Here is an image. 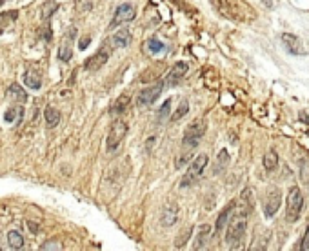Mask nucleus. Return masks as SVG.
<instances>
[{
  "mask_svg": "<svg viewBox=\"0 0 309 251\" xmlns=\"http://www.w3.org/2000/svg\"><path fill=\"white\" fill-rule=\"evenodd\" d=\"M251 211V208H247L245 204H242L238 208H235L231 215V220L226 228V244L229 247H240L242 240L245 237L247 231V213Z\"/></svg>",
  "mask_w": 309,
  "mask_h": 251,
  "instance_id": "f257e3e1",
  "label": "nucleus"
},
{
  "mask_svg": "<svg viewBox=\"0 0 309 251\" xmlns=\"http://www.w3.org/2000/svg\"><path fill=\"white\" fill-rule=\"evenodd\" d=\"M302 208H304V196L300 187H293L287 195L286 200V219L287 222H296L300 219V213H302Z\"/></svg>",
  "mask_w": 309,
  "mask_h": 251,
  "instance_id": "f03ea898",
  "label": "nucleus"
},
{
  "mask_svg": "<svg viewBox=\"0 0 309 251\" xmlns=\"http://www.w3.org/2000/svg\"><path fill=\"white\" fill-rule=\"evenodd\" d=\"M204 135H205V122L202 119L195 120V122L186 129V133H184V140H182L184 149H195V147L200 144V140H202Z\"/></svg>",
  "mask_w": 309,
  "mask_h": 251,
  "instance_id": "7ed1b4c3",
  "label": "nucleus"
},
{
  "mask_svg": "<svg viewBox=\"0 0 309 251\" xmlns=\"http://www.w3.org/2000/svg\"><path fill=\"white\" fill-rule=\"evenodd\" d=\"M127 135V124L124 120H115L111 124V128H109V133H108V140H106V147L108 151H117L118 146L122 144V140L126 138Z\"/></svg>",
  "mask_w": 309,
  "mask_h": 251,
  "instance_id": "20e7f679",
  "label": "nucleus"
},
{
  "mask_svg": "<svg viewBox=\"0 0 309 251\" xmlns=\"http://www.w3.org/2000/svg\"><path fill=\"white\" fill-rule=\"evenodd\" d=\"M209 159L205 153H200V155L195 157V160L191 162L189 169H187V173L184 175V178H182V187H187L189 184H193L196 180V178L202 177V173L205 171V166H208Z\"/></svg>",
  "mask_w": 309,
  "mask_h": 251,
  "instance_id": "39448f33",
  "label": "nucleus"
},
{
  "mask_svg": "<svg viewBox=\"0 0 309 251\" xmlns=\"http://www.w3.org/2000/svg\"><path fill=\"white\" fill-rule=\"evenodd\" d=\"M135 17H136L135 6H133L131 2H124V4L118 6L117 11H115V17H113V20H111V24H109V28L115 29V28H118L120 24L131 22Z\"/></svg>",
  "mask_w": 309,
  "mask_h": 251,
  "instance_id": "423d86ee",
  "label": "nucleus"
},
{
  "mask_svg": "<svg viewBox=\"0 0 309 251\" xmlns=\"http://www.w3.org/2000/svg\"><path fill=\"white\" fill-rule=\"evenodd\" d=\"M164 87H166V82H164V80H160V82H157V84H153V86L142 89L140 95H138V98H136V104L140 106V108L151 106L154 101H157V98H159L160 95H162Z\"/></svg>",
  "mask_w": 309,
  "mask_h": 251,
  "instance_id": "0eeeda50",
  "label": "nucleus"
},
{
  "mask_svg": "<svg viewBox=\"0 0 309 251\" xmlns=\"http://www.w3.org/2000/svg\"><path fill=\"white\" fill-rule=\"evenodd\" d=\"M280 202H282V193L278 187H269L268 195H266V200H264V215L266 219H271L273 215L277 213L278 208H280Z\"/></svg>",
  "mask_w": 309,
  "mask_h": 251,
  "instance_id": "6e6552de",
  "label": "nucleus"
},
{
  "mask_svg": "<svg viewBox=\"0 0 309 251\" xmlns=\"http://www.w3.org/2000/svg\"><path fill=\"white\" fill-rule=\"evenodd\" d=\"M282 46L286 47V51L291 53V55H296V57L307 55V49L304 47L302 40L296 35H293V33H284L282 35Z\"/></svg>",
  "mask_w": 309,
  "mask_h": 251,
  "instance_id": "1a4fd4ad",
  "label": "nucleus"
},
{
  "mask_svg": "<svg viewBox=\"0 0 309 251\" xmlns=\"http://www.w3.org/2000/svg\"><path fill=\"white\" fill-rule=\"evenodd\" d=\"M187 69H189V64H187V62H184V60L177 62V64H175L171 69H169L168 77L164 78V82H166V87H175V86H177V84L180 82L182 78L186 77Z\"/></svg>",
  "mask_w": 309,
  "mask_h": 251,
  "instance_id": "9d476101",
  "label": "nucleus"
},
{
  "mask_svg": "<svg viewBox=\"0 0 309 251\" xmlns=\"http://www.w3.org/2000/svg\"><path fill=\"white\" fill-rule=\"evenodd\" d=\"M108 59H109V49L102 47V49H98L95 55H91L89 59L84 62V68H86L87 71H96V69H100L106 62H108Z\"/></svg>",
  "mask_w": 309,
  "mask_h": 251,
  "instance_id": "9b49d317",
  "label": "nucleus"
},
{
  "mask_svg": "<svg viewBox=\"0 0 309 251\" xmlns=\"http://www.w3.org/2000/svg\"><path fill=\"white\" fill-rule=\"evenodd\" d=\"M177 219H178V206L175 202H168V204L164 206L160 222H162L164 228H171L173 224L177 222Z\"/></svg>",
  "mask_w": 309,
  "mask_h": 251,
  "instance_id": "f8f14e48",
  "label": "nucleus"
},
{
  "mask_svg": "<svg viewBox=\"0 0 309 251\" xmlns=\"http://www.w3.org/2000/svg\"><path fill=\"white\" fill-rule=\"evenodd\" d=\"M77 35V29L71 28L69 29V35L62 40V44H60L59 47V59L62 60V62H68V60H71V55H73V49H71V38Z\"/></svg>",
  "mask_w": 309,
  "mask_h": 251,
  "instance_id": "ddd939ff",
  "label": "nucleus"
},
{
  "mask_svg": "<svg viewBox=\"0 0 309 251\" xmlns=\"http://www.w3.org/2000/svg\"><path fill=\"white\" fill-rule=\"evenodd\" d=\"M131 40H133L131 33L127 31V29H118L113 37H111V44H113V47H117V49L127 47L129 44H131Z\"/></svg>",
  "mask_w": 309,
  "mask_h": 251,
  "instance_id": "4468645a",
  "label": "nucleus"
},
{
  "mask_svg": "<svg viewBox=\"0 0 309 251\" xmlns=\"http://www.w3.org/2000/svg\"><path fill=\"white\" fill-rule=\"evenodd\" d=\"M24 84H26L29 89H40L42 87V77L36 69H27L24 73Z\"/></svg>",
  "mask_w": 309,
  "mask_h": 251,
  "instance_id": "2eb2a0df",
  "label": "nucleus"
},
{
  "mask_svg": "<svg viewBox=\"0 0 309 251\" xmlns=\"http://www.w3.org/2000/svg\"><path fill=\"white\" fill-rule=\"evenodd\" d=\"M6 96H8V98H11V101L24 102V104H26L27 98H29V96H27V93L24 91V89L18 86V84H11V86H9V89L6 91Z\"/></svg>",
  "mask_w": 309,
  "mask_h": 251,
  "instance_id": "dca6fc26",
  "label": "nucleus"
},
{
  "mask_svg": "<svg viewBox=\"0 0 309 251\" xmlns=\"http://www.w3.org/2000/svg\"><path fill=\"white\" fill-rule=\"evenodd\" d=\"M22 117H24V108H22V106H13V108H9V110L6 111V115H4L6 122H9V124H20Z\"/></svg>",
  "mask_w": 309,
  "mask_h": 251,
  "instance_id": "f3484780",
  "label": "nucleus"
},
{
  "mask_svg": "<svg viewBox=\"0 0 309 251\" xmlns=\"http://www.w3.org/2000/svg\"><path fill=\"white\" fill-rule=\"evenodd\" d=\"M209 235H211V228H209L208 224H205V226H200V229H198V237H196L195 246H193V247H195V249H204L205 244H208Z\"/></svg>",
  "mask_w": 309,
  "mask_h": 251,
  "instance_id": "a211bd4d",
  "label": "nucleus"
},
{
  "mask_svg": "<svg viewBox=\"0 0 309 251\" xmlns=\"http://www.w3.org/2000/svg\"><path fill=\"white\" fill-rule=\"evenodd\" d=\"M24 244H26V242H24V237L18 231L8 233V246L11 247V249H22Z\"/></svg>",
  "mask_w": 309,
  "mask_h": 251,
  "instance_id": "6ab92c4d",
  "label": "nucleus"
},
{
  "mask_svg": "<svg viewBox=\"0 0 309 251\" xmlns=\"http://www.w3.org/2000/svg\"><path fill=\"white\" fill-rule=\"evenodd\" d=\"M44 117H45V122H47V126L49 128H55V126H59L60 122V113L57 110H55L53 106H47L44 111Z\"/></svg>",
  "mask_w": 309,
  "mask_h": 251,
  "instance_id": "aec40b11",
  "label": "nucleus"
},
{
  "mask_svg": "<svg viewBox=\"0 0 309 251\" xmlns=\"http://www.w3.org/2000/svg\"><path fill=\"white\" fill-rule=\"evenodd\" d=\"M187 113H189V102H187L186 98H182L180 104H178V108H177V111H173L169 119H171L173 122H177V120L184 119V117H186Z\"/></svg>",
  "mask_w": 309,
  "mask_h": 251,
  "instance_id": "412c9836",
  "label": "nucleus"
},
{
  "mask_svg": "<svg viewBox=\"0 0 309 251\" xmlns=\"http://www.w3.org/2000/svg\"><path fill=\"white\" fill-rule=\"evenodd\" d=\"M227 164H229V153H227V149H220L217 155V162H215V173L224 171Z\"/></svg>",
  "mask_w": 309,
  "mask_h": 251,
  "instance_id": "4be33fe9",
  "label": "nucleus"
},
{
  "mask_svg": "<svg viewBox=\"0 0 309 251\" xmlns=\"http://www.w3.org/2000/svg\"><path fill=\"white\" fill-rule=\"evenodd\" d=\"M235 210V206L233 204H229V206H226L222 210V213L218 215V219H217V224H215V228H217V231H220V229H224V226H226V222H227V219L231 217V211Z\"/></svg>",
  "mask_w": 309,
  "mask_h": 251,
  "instance_id": "5701e85b",
  "label": "nucleus"
},
{
  "mask_svg": "<svg viewBox=\"0 0 309 251\" xmlns=\"http://www.w3.org/2000/svg\"><path fill=\"white\" fill-rule=\"evenodd\" d=\"M264 168L268 169V171H273V169L277 168L278 166V157H277V153L275 151H268L266 155H264Z\"/></svg>",
  "mask_w": 309,
  "mask_h": 251,
  "instance_id": "b1692460",
  "label": "nucleus"
},
{
  "mask_svg": "<svg viewBox=\"0 0 309 251\" xmlns=\"http://www.w3.org/2000/svg\"><path fill=\"white\" fill-rule=\"evenodd\" d=\"M168 117H171V101H169V98L168 101H164V104L159 108V111H157V120H159V122L162 120L164 122Z\"/></svg>",
  "mask_w": 309,
  "mask_h": 251,
  "instance_id": "393cba45",
  "label": "nucleus"
},
{
  "mask_svg": "<svg viewBox=\"0 0 309 251\" xmlns=\"http://www.w3.org/2000/svg\"><path fill=\"white\" fill-rule=\"evenodd\" d=\"M127 104H129V96H127V95H122L117 102H115L113 106H111V113H115V115L124 113V110L127 108Z\"/></svg>",
  "mask_w": 309,
  "mask_h": 251,
  "instance_id": "a878e982",
  "label": "nucleus"
},
{
  "mask_svg": "<svg viewBox=\"0 0 309 251\" xmlns=\"http://www.w3.org/2000/svg\"><path fill=\"white\" fill-rule=\"evenodd\" d=\"M57 10H59V4H57V2H45V4L42 6V19L47 20Z\"/></svg>",
  "mask_w": 309,
  "mask_h": 251,
  "instance_id": "bb28decb",
  "label": "nucleus"
},
{
  "mask_svg": "<svg viewBox=\"0 0 309 251\" xmlns=\"http://www.w3.org/2000/svg\"><path fill=\"white\" fill-rule=\"evenodd\" d=\"M191 231H193V229H191V228H186V231L182 233V237L178 238V240H175V246H177V247H182V246H184V244H186V242L189 240Z\"/></svg>",
  "mask_w": 309,
  "mask_h": 251,
  "instance_id": "cd10ccee",
  "label": "nucleus"
},
{
  "mask_svg": "<svg viewBox=\"0 0 309 251\" xmlns=\"http://www.w3.org/2000/svg\"><path fill=\"white\" fill-rule=\"evenodd\" d=\"M164 49V44L160 40H157V38H151L149 40V51L151 53H159V51Z\"/></svg>",
  "mask_w": 309,
  "mask_h": 251,
  "instance_id": "c85d7f7f",
  "label": "nucleus"
},
{
  "mask_svg": "<svg viewBox=\"0 0 309 251\" xmlns=\"http://www.w3.org/2000/svg\"><path fill=\"white\" fill-rule=\"evenodd\" d=\"M42 251H47V249H62V246H60L59 242H45L44 246H40Z\"/></svg>",
  "mask_w": 309,
  "mask_h": 251,
  "instance_id": "c756f323",
  "label": "nucleus"
},
{
  "mask_svg": "<svg viewBox=\"0 0 309 251\" xmlns=\"http://www.w3.org/2000/svg\"><path fill=\"white\" fill-rule=\"evenodd\" d=\"M302 249L304 251H309V228H307V231H305V235H304V240H302Z\"/></svg>",
  "mask_w": 309,
  "mask_h": 251,
  "instance_id": "7c9ffc66",
  "label": "nucleus"
},
{
  "mask_svg": "<svg viewBox=\"0 0 309 251\" xmlns=\"http://www.w3.org/2000/svg\"><path fill=\"white\" fill-rule=\"evenodd\" d=\"M89 42H91V38H89V37L82 38V40L78 42V47H80V49H86V47L89 46Z\"/></svg>",
  "mask_w": 309,
  "mask_h": 251,
  "instance_id": "2f4dec72",
  "label": "nucleus"
},
{
  "mask_svg": "<svg viewBox=\"0 0 309 251\" xmlns=\"http://www.w3.org/2000/svg\"><path fill=\"white\" fill-rule=\"evenodd\" d=\"M262 2L268 6V8H273V4H275V0H262Z\"/></svg>",
  "mask_w": 309,
  "mask_h": 251,
  "instance_id": "473e14b6",
  "label": "nucleus"
},
{
  "mask_svg": "<svg viewBox=\"0 0 309 251\" xmlns=\"http://www.w3.org/2000/svg\"><path fill=\"white\" fill-rule=\"evenodd\" d=\"M27 226L31 228V231H33V233H36V231H38V229H36V226H35V224H33V222H27Z\"/></svg>",
  "mask_w": 309,
  "mask_h": 251,
  "instance_id": "72a5a7b5",
  "label": "nucleus"
},
{
  "mask_svg": "<svg viewBox=\"0 0 309 251\" xmlns=\"http://www.w3.org/2000/svg\"><path fill=\"white\" fill-rule=\"evenodd\" d=\"M82 2H86V6H89V4H91V0H82Z\"/></svg>",
  "mask_w": 309,
  "mask_h": 251,
  "instance_id": "f704fd0d",
  "label": "nucleus"
}]
</instances>
